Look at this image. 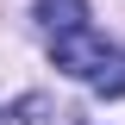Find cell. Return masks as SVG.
<instances>
[{"label":"cell","instance_id":"obj_1","mask_svg":"<svg viewBox=\"0 0 125 125\" xmlns=\"http://www.w3.org/2000/svg\"><path fill=\"white\" fill-rule=\"evenodd\" d=\"M50 62H56L62 75L88 81L100 100H125V50L106 44V38H94L88 25L56 31V38H50Z\"/></svg>","mask_w":125,"mask_h":125},{"label":"cell","instance_id":"obj_2","mask_svg":"<svg viewBox=\"0 0 125 125\" xmlns=\"http://www.w3.org/2000/svg\"><path fill=\"white\" fill-rule=\"evenodd\" d=\"M38 25L56 38V31H75L88 25V0H38Z\"/></svg>","mask_w":125,"mask_h":125}]
</instances>
